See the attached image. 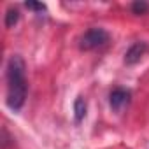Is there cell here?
I'll return each instance as SVG.
<instances>
[{"mask_svg": "<svg viewBox=\"0 0 149 149\" xmlns=\"http://www.w3.org/2000/svg\"><path fill=\"white\" fill-rule=\"evenodd\" d=\"M26 67L19 54H13L7 61V107L18 112L26 100Z\"/></svg>", "mask_w": 149, "mask_h": 149, "instance_id": "obj_1", "label": "cell"}, {"mask_svg": "<svg viewBox=\"0 0 149 149\" xmlns=\"http://www.w3.org/2000/svg\"><path fill=\"white\" fill-rule=\"evenodd\" d=\"M107 42H109V33L100 26H93L79 37V47L83 51H91V49L102 47Z\"/></svg>", "mask_w": 149, "mask_h": 149, "instance_id": "obj_2", "label": "cell"}, {"mask_svg": "<svg viewBox=\"0 0 149 149\" xmlns=\"http://www.w3.org/2000/svg\"><path fill=\"white\" fill-rule=\"evenodd\" d=\"M130 98H132V95H130L128 90H125V88H116V90L111 93V97H109V102H111L112 111H114L116 114H121V112L130 105Z\"/></svg>", "mask_w": 149, "mask_h": 149, "instance_id": "obj_3", "label": "cell"}, {"mask_svg": "<svg viewBox=\"0 0 149 149\" xmlns=\"http://www.w3.org/2000/svg\"><path fill=\"white\" fill-rule=\"evenodd\" d=\"M147 53H149V44L139 40V42H135L133 46H130V49L126 51V54H125V63H126V65H135V63H139Z\"/></svg>", "mask_w": 149, "mask_h": 149, "instance_id": "obj_4", "label": "cell"}, {"mask_svg": "<svg viewBox=\"0 0 149 149\" xmlns=\"http://www.w3.org/2000/svg\"><path fill=\"white\" fill-rule=\"evenodd\" d=\"M74 116H76V123H81L86 116V100L84 97H77L74 102Z\"/></svg>", "mask_w": 149, "mask_h": 149, "instance_id": "obj_5", "label": "cell"}, {"mask_svg": "<svg viewBox=\"0 0 149 149\" xmlns=\"http://www.w3.org/2000/svg\"><path fill=\"white\" fill-rule=\"evenodd\" d=\"M18 21H19V13L16 9H9L7 14H6V26L7 28H13Z\"/></svg>", "mask_w": 149, "mask_h": 149, "instance_id": "obj_6", "label": "cell"}, {"mask_svg": "<svg viewBox=\"0 0 149 149\" xmlns=\"http://www.w3.org/2000/svg\"><path fill=\"white\" fill-rule=\"evenodd\" d=\"M132 11L135 14H146L149 11V4L147 2H133L132 4Z\"/></svg>", "mask_w": 149, "mask_h": 149, "instance_id": "obj_7", "label": "cell"}, {"mask_svg": "<svg viewBox=\"0 0 149 149\" xmlns=\"http://www.w3.org/2000/svg\"><path fill=\"white\" fill-rule=\"evenodd\" d=\"M25 6H26V9H33V11H46V6H44V4H37V2H26Z\"/></svg>", "mask_w": 149, "mask_h": 149, "instance_id": "obj_8", "label": "cell"}]
</instances>
